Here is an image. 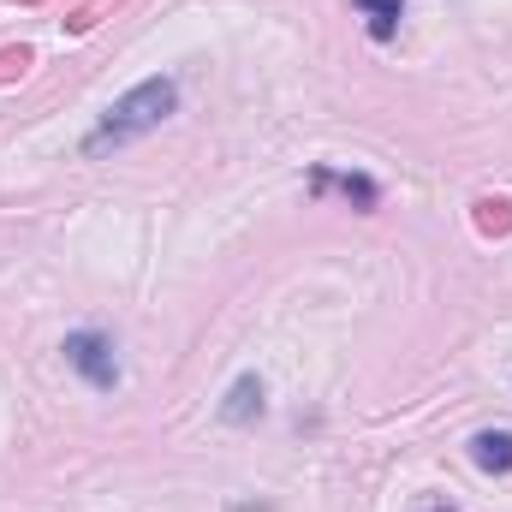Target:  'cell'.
<instances>
[{
    "mask_svg": "<svg viewBox=\"0 0 512 512\" xmlns=\"http://www.w3.org/2000/svg\"><path fill=\"white\" fill-rule=\"evenodd\" d=\"M179 108V84L173 78H143L137 90H126L108 114H102V126L84 137V155H108V149H126L131 137H143V131H155L167 114Z\"/></svg>",
    "mask_w": 512,
    "mask_h": 512,
    "instance_id": "1",
    "label": "cell"
},
{
    "mask_svg": "<svg viewBox=\"0 0 512 512\" xmlns=\"http://www.w3.org/2000/svg\"><path fill=\"white\" fill-rule=\"evenodd\" d=\"M66 364L84 376L90 387H120V358H114V340L108 334H96V328H78V334H66Z\"/></svg>",
    "mask_w": 512,
    "mask_h": 512,
    "instance_id": "2",
    "label": "cell"
},
{
    "mask_svg": "<svg viewBox=\"0 0 512 512\" xmlns=\"http://www.w3.org/2000/svg\"><path fill=\"white\" fill-rule=\"evenodd\" d=\"M310 185H316V191H340V197H352L358 209H376V203H382V185H376V179H364V173H334V167H316V173H310Z\"/></svg>",
    "mask_w": 512,
    "mask_h": 512,
    "instance_id": "3",
    "label": "cell"
},
{
    "mask_svg": "<svg viewBox=\"0 0 512 512\" xmlns=\"http://www.w3.org/2000/svg\"><path fill=\"white\" fill-rule=\"evenodd\" d=\"M471 465L489 471V477H507L512 471V429H477L471 435Z\"/></svg>",
    "mask_w": 512,
    "mask_h": 512,
    "instance_id": "4",
    "label": "cell"
},
{
    "mask_svg": "<svg viewBox=\"0 0 512 512\" xmlns=\"http://www.w3.org/2000/svg\"><path fill=\"white\" fill-rule=\"evenodd\" d=\"M221 417H227V423H251V417H262V382H256V376H239L233 393H227V405H221Z\"/></svg>",
    "mask_w": 512,
    "mask_h": 512,
    "instance_id": "5",
    "label": "cell"
},
{
    "mask_svg": "<svg viewBox=\"0 0 512 512\" xmlns=\"http://www.w3.org/2000/svg\"><path fill=\"white\" fill-rule=\"evenodd\" d=\"M364 18H370V36L376 42H393L399 36V12H405V0H352Z\"/></svg>",
    "mask_w": 512,
    "mask_h": 512,
    "instance_id": "6",
    "label": "cell"
},
{
    "mask_svg": "<svg viewBox=\"0 0 512 512\" xmlns=\"http://www.w3.org/2000/svg\"><path fill=\"white\" fill-rule=\"evenodd\" d=\"M477 227H483V233H507V227H512V203L483 197V203H477Z\"/></svg>",
    "mask_w": 512,
    "mask_h": 512,
    "instance_id": "7",
    "label": "cell"
},
{
    "mask_svg": "<svg viewBox=\"0 0 512 512\" xmlns=\"http://www.w3.org/2000/svg\"><path fill=\"white\" fill-rule=\"evenodd\" d=\"M30 66V48H6L0 54V78H12V72H24Z\"/></svg>",
    "mask_w": 512,
    "mask_h": 512,
    "instance_id": "8",
    "label": "cell"
},
{
    "mask_svg": "<svg viewBox=\"0 0 512 512\" xmlns=\"http://www.w3.org/2000/svg\"><path fill=\"white\" fill-rule=\"evenodd\" d=\"M417 512H459L453 501H429V507H417Z\"/></svg>",
    "mask_w": 512,
    "mask_h": 512,
    "instance_id": "9",
    "label": "cell"
}]
</instances>
